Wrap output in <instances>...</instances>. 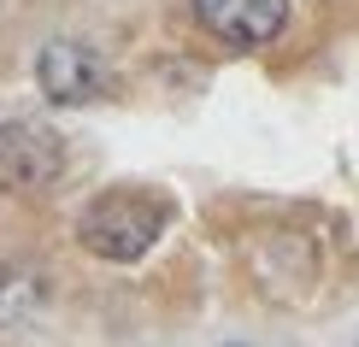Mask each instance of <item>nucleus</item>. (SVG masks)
<instances>
[{"label":"nucleus","instance_id":"20e7f679","mask_svg":"<svg viewBox=\"0 0 359 347\" xmlns=\"http://www.w3.org/2000/svg\"><path fill=\"white\" fill-rule=\"evenodd\" d=\"M194 24L224 48H271L289 29V0H189Z\"/></svg>","mask_w":359,"mask_h":347},{"label":"nucleus","instance_id":"f03ea898","mask_svg":"<svg viewBox=\"0 0 359 347\" xmlns=\"http://www.w3.org/2000/svg\"><path fill=\"white\" fill-rule=\"evenodd\" d=\"M65 177V142L48 124H29V118H12L0 124V189L12 194H41Z\"/></svg>","mask_w":359,"mask_h":347},{"label":"nucleus","instance_id":"7ed1b4c3","mask_svg":"<svg viewBox=\"0 0 359 347\" xmlns=\"http://www.w3.org/2000/svg\"><path fill=\"white\" fill-rule=\"evenodd\" d=\"M36 83H41V95H48L53 107H95L112 88L107 59L95 48H83V41H48L41 59H36Z\"/></svg>","mask_w":359,"mask_h":347},{"label":"nucleus","instance_id":"f257e3e1","mask_svg":"<svg viewBox=\"0 0 359 347\" xmlns=\"http://www.w3.org/2000/svg\"><path fill=\"white\" fill-rule=\"evenodd\" d=\"M159 236H165V206L147 200V194H130V189L100 194L77 218V241L95 259H112V265H136L142 253H154Z\"/></svg>","mask_w":359,"mask_h":347}]
</instances>
